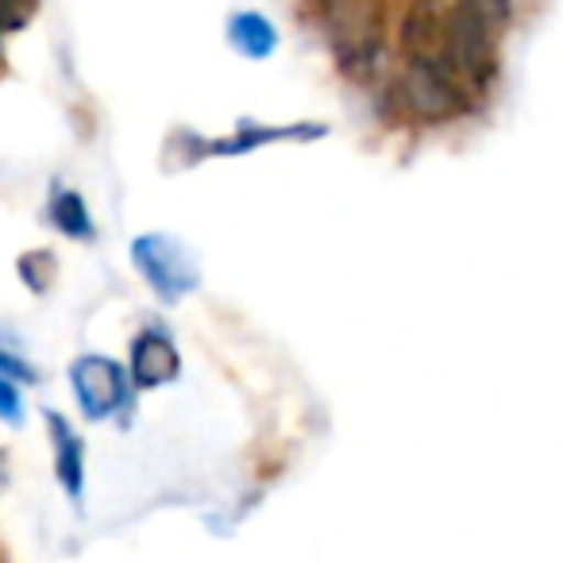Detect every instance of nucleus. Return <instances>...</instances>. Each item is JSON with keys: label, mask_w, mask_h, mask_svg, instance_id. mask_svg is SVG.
<instances>
[{"label": "nucleus", "mask_w": 563, "mask_h": 563, "mask_svg": "<svg viewBox=\"0 0 563 563\" xmlns=\"http://www.w3.org/2000/svg\"><path fill=\"white\" fill-rule=\"evenodd\" d=\"M132 263L140 266V274L166 301L181 298V294H189L197 286L194 255L178 240H170V235H140L132 243Z\"/></svg>", "instance_id": "obj_1"}, {"label": "nucleus", "mask_w": 563, "mask_h": 563, "mask_svg": "<svg viewBox=\"0 0 563 563\" xmlns=\"http://www.w3.org/2000/svg\"><path fill=\"white\" fill-rule=\"evenodd\" d=\"M70 390L89 421H104V417H112L120 406H128V398H132L128 375L120 371V363L104 360V355H81V360L74 363Z\"/></svg>", "instance_id": "obj_2"}, {"label": "nucleus", "mask_w": 563, "mask_h": 563, "mask_svg": "<svg viewBox=\"0 0 563 563\" xmlns=\"http://www.w3.org/2000/svg\"><path fill=\"white\" fill-rule=\"evenodd\" d=\"M132 375L140 386H158L178 375V355L163 332H143L132 347Z\"/></svg>", "instance_id": "obj_3"}, {"label": "nucleus", "mask_w": 563, "mask_h": 563, "mask_svg": "<svg viewBox=\"0 0 563 563\" xmlns=\"http://www.w3.org/2000/svg\"><path fill=\"white\" fill-rule=\"evenodd\" d=\"M47 429H51V440H55V475L58 483L66 486V494H70L74 501L81 498V478H86V463H81V440L74 437L70 421L58 413H51L47 409Z\"/></svg>", "instance_id": "obj_4"}, {"label": "nucleus", "mask_w": 563, "mask_h": 563, "mask_svg": "<svg viewBox=\"0 0 563 563\" xmlns=\"http://www.w3.org/2000/svg\"><path fill=\"white\" fill-rule=\"evenodd\" d=\"M228 40H232V47L240 51L243 58H266L278 47V32H274L271 20L258 16V12H240V16H232Z\"/></svg>", "instance_id": "obj_5"}, {"label": "nucleus", "mask_w": 563, "mask_h": 563, "mask_svg": "<svg viewBox=\"0 0 563 563\" xmlns=\"http://www.w3.org/2000/svg\"><path fill=\"white\" fill-rule=\"evenodd\" d=\"M47 212H51V224H55L63 235H70V240H93V217H89V209H86V201H81V194L55 186Z\"/></svg>", "instance_id": "obj_6"}, {"label": "nucleus", "mask_w": 563, "mask_h": 563, "mask_svg": "<svg viewBox=\"0 0 563 563\" xmlns=\"http://www.w3.org/2000/svg\"><path fill=\"white\" fill-rule=\"evenodd\" d=\"M0 375L16 378V383H40V375H35V367L24 360V355L16 352V347L4 340V332H0Z\"/></svg>", "instance_id": "obj_7"}, {"label": "nucleus", "mask_w": 563, "mask_h": 563, "mask_svg": "<svg viewBox=\"0 0 563 563\" xmlns=\"http://www.w3.org/2000/svg\"><path fill=\"white\" fill-rule=\"evenodd\" d=\"M0 421L4 424H20L24 421V398L16 390V378L0 375Z\"/></svg>", "instance_id": "obj_8"}]
</instances>
